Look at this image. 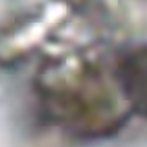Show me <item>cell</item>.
Segmentation results:
<instances>
[{"label":"cell","mask_w":147,"mask_h":147,"mask_svg":"<svg viewBox=\"0 0 147 147\" xmlns=\"http://www.w3.org/2000/svg\"><path fill=\"white\" fill-rule=\"evenodd\" d=\"M117 84L128 107L147 120V42L121 55L117 66Z\"/></svg>","instance_id":"1"}]
</instances>
